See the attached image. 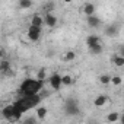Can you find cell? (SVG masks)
<instances>
[{
  "instance_id": "7",
  "label": "cell",
  "mask_w": 124,
  "mask_h": 124,
  "mask_svg": "<svg viewBox=\"0 0 124 124\" xmlns=\"http://www.w3.org/2000/svg\"><path fill=\"white\" fill-rule=\"evenodd\" d=\"M95 10H96V8H95L93 3H85L83 8H82V13L86 15L88 18H89V16H93V15H95Z\"/></svg>"
},
{
  "instance_id": "14",
  "label": "cell",
  "mask_w": 124,
  "mask_h": 124,
  "mask_svg": "<svg viewBox=\"0 0 124 124\" xmlns=\"http://www.w3.org/2000/svg\"><path fill=\"white\" fill-rule=\"evenodd\" d=\"M118 120H121V114L117 112V111H112V112H109L107 115V121L108 123H117Z\"/></svg>"
},
{
  "instance_id": "25",
  "label": "cell",
  "mask_w": 124,
  "mask_h": 124,
  "mask_svg": "<svg viewBox=\"0 0 124 124\" xmlns=\"http://www.w3.org/2000/svg\"><path fill=\"white\" fill-rule=\"evenodd\" d=\"M0 111H2V108H0Z\"/></svg>"
},
{
  "instance_id": "12",
  "label": "cell",
  "mask_w": 124,
  "mask_h": 124,
  "mask_svg": "<svg viewBox=\"0 0 124 124\" xmlns=\"http://www.w3.org/2000/svg\"><path fill=\"white\" fill-rule=\"evenodd\" d=\"M107 101H108V98H107L105 95H99V96H96V98L93 99V105H95L96 108H101V107H104V105L107 104Z\"/></svg>"
},
{
  "instance_id": "21",
  "label": "cell",
  "mask_w": 124,
  "mask_h": 124,
  "mask_svg": "<svg viewBox=\"0 0 124 124\" xmlns=\"http://www.w3.org/2000/svg\"><path fill=\"white\" fill-rule=\"evenodd\" d=\"M21 124H38L37 117H26L23 120H21Z\"/></svg>"
},
{
  "instance_id": "10",
  "label": "cell",
  "mask_w": 124,
  "mask_h": 124,
  "mask_svg": "<svg viewBox=\"0 0 124 124\" xmlns=\"http://www.w3.org/2000/svg\"><path fill=\"white\" fill-rule=\"evenodd\" d=\"M47 114H48L47 107H44V105L37 107V109H35V117H37V120H38V121H39V120H44V118L47 117Z\"/></svg>"
},
{
  "instance_id": "15",
  "label": "cell",
  "mask_w": 124,
  "mask_h": 124,
  "mask_svg": "<svg viewBox=\"0 0 124 124\" xmlns=\"http://www.w3.org/2000/svg\"><path fill=\"white\" fill-rule=\"evenodd\" d=\"M75 83V79L70 75H64L61 76V86H72Z\"/></svg>"
},
{
  "instance_id": "4",
  "label": "cell",
  "mask_w": 124,
  "mask_h": 124,
  "mask_svg": "<svg viewBox=\"0 0 124 124\" xmlns=\"http://www.w3.org/2000/svg\"><path fill=\"white\" fill-rule=\"evenodd\" d=\"M42 21H44V25H47L48 28H54L55 25H57V16L55 15H53L51 12H45L44 15H42Z\"/></svg>"
},
{
  "instance_id": "6",
  "label": "cell",
  "mask_w": 124,
  "mask_h": 124,
  "mask_svg": "<svg viewBox=\"0 0 124 124\" xmlns=\"http://www.w3.org/2000/svg\"><path fill=\"white\" fill-rule=\"evenodd\" d=\"M2 117L5 118V120H8V121H12V118H13V112H15V109H13V105L10 104V105H6L2 111Z\"/></svg>"
},
{
  "instance_id": "19",
  "label": "cell",
  "mask_w": 124,
  "mask_h": 124,
  "mask_svg": "<svg viewBox=\"0 0 124 124\" xmlns=\"http://www.w3.org/2000/svg\"><path fill=\"white\" fill-rule=\"evenodd\" d=\"M99 83L104 85V86L109 85V83H111V76H109V75H101V76H99Z\"/></svg>"
},
{
  "instance_id": "11",
  "label": "cell",
  "mask_w": 124,
  "mask_h": 124,
  "mask_svg": "<svg viewBox=\"0 0 124 124\" xmlns=\"http://www.w3.org/2000/svg\"><path fill=\"white\" fill-rule=\"evenodd\" d=\"M86 44H88V47L91 48V47H93V45L102 44V41H101V38L96 37V35H89V37L86 38Z\"/></svg>"
},
{
  "instance_id": "22",
  "label": "cell",
  "mask_w": 124,
  "mask_h": 124,
  "mask_svg": "<svg viewBox=\"0 0 124 124\" xmlns=\"http://www.w3.org/2000/svg\"><path fill=\"white\" fill-rule=\"evenodd\" d=\"M89 51L92 53V54H101L102 53V44H98V45H93V47H91L89 48Z\"/></svg>"
},
{
  "instance_id": "24",
  "label": "cell",
  "mask_w": 124,
  "mask_h": 124,
  "mask_svg": "<svg viewBox=\"0 0 124 124\" xmlns=\"http://www.w3.org/2000/svg\"><path fill=\"white\" fill-rule=\"evenodd\" d=\"M5 60V50L3 48H0V61Z\"/></svg>"
},
{
  "instance_id": "20",
  "label": "cell",
  "mask_w": 124,
  "mask_h": 124,
  "mask_svg": "<svg viewBox=\"0 0 124 124\" xmlns=\"http://www.w3.org/2000/svg\"><path fill=\"white\" fill-rule=\"evenodd\" d=\"M45 78H47V70H45V69H39L35 79H38V80H41V82H45Z\"/></svg>"
},
{
  "instance_id": "23",
  "label": "cell",
  "mask_w": 124,
  "mask_h": 124,
  "mask_svg": "<svg viewBox=\"0 0 124 124\" xmlns=\"http://www.w3.org/2000/svg\"><path fill=\"white\" fill-rule=\"evenodd\" d=\"M111 83L114 86H120L123 83V78L121 76H111Z\"/></svg>"
},
{
  "instance_id": "8",
  "label": "cell",
  "mask_w": 124,
  "mask_h": 124,
  "mask_svg": "<svg viewBox=\"0 0 124 124\" xmlns=\"http://www.w3.org/2000/svg\"><path fill=\"white\" fill-rule=\"evenodd\" d=\"M29 26H35V28H39L42 29L44 26V21H42V15H34L31 18V25Z\"/></svg>"
},
{
  "instance_id": "9",
  "label": "cell",
  "mask_w": 124,
  "mask_h": 124,
  "mask_svg": "<svg viewBox=\"0 0 124 124\" xmlns=\"http://www.w3.org/2000/svg\"><path fill=\"white\" fill-rule=\"evenodd\" d=\"M111 61H112V64H114L115 67L121 69V67L124 66V55H123V54H114V55L111 57Z\"/></svg>"
},
{
  "instance_id": "17",
  "label": "cell",
  "mask_w": 124,
  "mask_h": 124,
  "mask_svg": "<svg viewBox=\"0 0 124 124\" xmlns=\"http://www.w3.org/2000/svg\"><path fill=\"white\" fill-rule=\"evenodd\" d=\"M9 70H10V63L8 60H2V61H0V72H3V73L8 75Z\"/></svg>"
},
{
  "instance_id": "16",
  "label": "cell",
  "mask_w": 124,
  "mask_h": 124,
  "mask_svg": "<svg viewBox=\"0 0 124 124\" xmlns=\"http://www.w3.org/2000/svg\"><path fill=\"white\" fill-rule=\"evenodd\" d=\"M75 58H76V53H75V51H67V53L63 55V61H66V63H72Z\"/></svg>"
},
{
  "instance_id": "18",
  "label": "cell",
  "mask_w": 124,
  "mask_h": 124,
  "mask_svg": "<svg viewBox=\"0 0 124 124\" xmlns=\"http://www.w3.org/2000/svg\"><path fill=\"white\" fill-rule=\"evenodd\" d=\"M34 6V2L31 0H21L19 2V9H31Z\"/></svg>"
},
{
  "instance_id": "3",
  "label": "cell",
  "mask_w": 124,
  "mask_h": 124,
  "mask_svg": "<svg viewBox=\"0 0 124 124\" xmlns=\"http://www.w3.org/2000/svg\"><path fill=\"white\" fill-rule=\"evenodd\" d=\"M48 83L53 91H60L61 89V76L58 73H54L48 78Z\"/></svg>"
},
{
  "instance_id": "2",
  "label": "cell",
  "mask_w": 124,
  "mask_h": 124,
  "mask_svg": "<svg viewBox=\"0 0 124 124\" xmlns=\"http://www.w3.org/2000/svg\"><path fill=\"white\" fill-rule=\"evenodd\" d=\"M64 112L67 115H76L79 112V105L75 98H67L64 102Z\"/></svg>"
},
{
  "instance_id": "1",
  "label": "cell",
  "mask_w": 124,
  "mask_h": 124,
  "mask_svg": "<svg viewBox=\"0 0 124 124\" xmlns=\"http://www.w3.org/2000/svg\"><path fill=\"white\" fill-rule=\"evenodd\" d=\"M42 89H44V82L35 78H28L21 83L18 92L21 93V96H31V95H38Z\"/></svg>"
},
{
  "instance_id": "13",
  "label": "cell",
  "mask_w": 124,
  "mask_h": 124,
  "mask_svg": "<svg viewBox=\"0 0 124 124\" xmlns=\"http://www.w3.org/2000/svg\"><path fill=\"white\" fill-rule=\"evenodd\" d=\"M88 25L91 26V28H98L99 25H101V19L98 18V16H89L88 18Z\"/></svg>"
},
{
  "instance_id": "5",
  "label": "cell",
  "mask_w": 124,
  "mask_h": 124,
  "mask_svg": "<svg viewBox=\"0 0 124 124\" xmlns=\"http://www.w3.org/2000/svg\"><path fill=\"white\" fill-rule=\"evenodd\" d=\"M41 34H42V29L35 28V26H29V28H28V32H26L29 41H32V42H37V41L41 38Z\"/></svg>"
}]
</instances>
